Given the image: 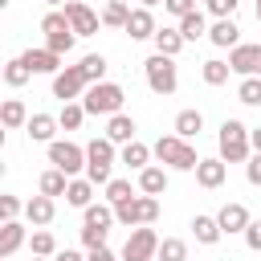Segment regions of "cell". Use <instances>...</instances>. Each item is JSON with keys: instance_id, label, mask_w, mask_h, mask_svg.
<instances>
[{"instance_id": "obj_6", "label": "cell", "mask_w": 261, "mask_h": 261, "mask_svg": "<svg viewBox=\"0 0 261 261\" xmlns=\"http://www.w3.org/2000/svg\"><path fill=\"white\" fill-rule=\"evenodd\" d=\"M114 220L122 224V228H139V224H155L159 220V196H130L126 204H118L114 208Z\"/></svg>"}, {"instance_id": "obj_5", "label": "cell", "mask_w": 261, "mask_h": 261, "mask_svg": "<svg viewBox=\"0 0 261 261\" xmlns=\"http://www.w3.org/2000/svg\"><path fill=\"white\" fill-rule=\"evenodd\" d=\"M122 102H126V90H122L118 82H98V86H90L86 98H82L86 114H102V118L122 114Z\"/></svg>"}, {"instance_id": "obj_44", "label": "cell", "mask_w": 261, "mask_h": 261, "mask_svg": "<svg viewBox=\"0 0 261 261\" xmlns=\"http://www.w3.org/2000/svg\"><path fill=\"white\" fill-rule=\"evenodd\" d=\"M163 12H171L175 20H184L188 12H196V0H163Z\"/></svg>"}, {"instance_id": "obj_16", "label": "cell", "mask_w": 261, "mask_h": 261, "mask_svg": "<svg viewBox=\"0 0 261 261\" xmlns=\"http://www.w3.org/2000/svg\"><path fill=\"white\" fill-rule=\"evenodd\" d=\"M224 179H228V163H224L220 155H212V159H200V167H196V184H200V188L216 192Z\"/></svg>"}, {"instance_id": "obj_32", "label": "cell", "mask_w": 261, "mask_h": 261, "mask_svg": "<svg viewBox=\"0 0 261 261\" xmlns=\"http://www.w3.org/2000/svg\"><path fill=\"white\" fill-rule=\"evenodd\" d=\"M82 224H94V228H110V224H118L114 220V204H90V208H82Z\"/></svg>"}, {"instance_id": "obj_36", "label": "cell", "mask_w": 261, "mask_h": 261, "mask_svg": "<svg viewBox=\"0 0 261 261\" xmlns=\"http://www.w3.org/2000/svg\"><path fill=\"white\" fill-rule=\"evenodd\" d=\"M29 249H33V257H57V237L49 228H37L29 237Z\"/></svg>"}, {"instance_id": "obj_15", "label": "cell", "mask_w": 261, "mask_h": 261, "mask_svg": "<svg viewBox=\"0 0 261 261\" xmlns=\"http://www.w3.org/2000/svg\"><path fill=\"white\" fill-rule=\"evenodd\" d=\"M53 216H57V200L53 196H33V200H24V220L33 224V228H45V224H53Z\"/></svg>"}, {"instance_id": "obj_38", "label": "cell", "mask_w": 261, "mask_h": 261, "mask_svg": "<svg viewBox=\"0 0 261 261\" xmlns=\"http://www.w3.org/2000/svg\"><path fill=\"white\" fill-rule=\"evenodd\" d=\"M33 73H29V65L20 61V57H12V61H4V86H12V90H20L24 82H29Z\"/></svg>"}, {"instance_id": "obj_49", "label": "cell", "mask_w": 261, "mask_h": 261, "mask_svg": "<svg viewBox=\"0 0 261 261\" xmlns=\"http://www.w3.org/2000/svg\"><path fill=\"white\" fill-rule=\"evenodd\" d=\"M249 139H253V151L261 155V126H253V135H249Z\"/></svg>"}, {"instance_id": "obj_27", "label": "cell", "mask_w": 261, "mask_h": 261, "mask_svg": "<svg viewBox=\"0 0 261 261\" xmlns=\"http://www.w3.org/2000/svg\"><path fill=\"white\" fill-rule=\"evenodd\" d=\"M139 192H143V196H163V192H167V171L155 167V163L143 167V171H139Z\"/></svg>"}, {"instance_id": "obj_30", "label": "cell", "mask_w": 261, "mask_h": 261, "mask_svg": "<svg viewBox=\"0 0 261 261\" xmlns=\"http://www.w3.org/2000/svg\"><path fill=\"white\" fill-rule=\"evenodd\" d=\"M77 69H82V77H86L90 86H98V82H106V69H110V61H106L102 53H86V57L77 61Z\"/></svg>"}, {"instance_id": "obj_46", "label": "cell", "mask_w": 261, "mask_h": 261, "mask_svg": "<svg viewBox=\"0 0 261 261\" xmlns=\"http://www.w3.org/2000/svg\"><path fill=\"white\" fill-rule=\"evenodd\" d=\"M241 237H245V245H249L253 253H261V220H253V224H249Z\"/></svg>"}, {"instance_id": "obj_14", "label": "cell", "mask_w": 261, "mask_h": 261, "mask_svg": "<svg viewBox=\"0 0 261 261\" xmlns=\"http://www.w3.org/2000/svg\"><path fill=\"white\" fill-rule=\"evenodd\" d=\"M216 224H220V232H224V237H232V232H245V228L253 224V216H249V208H245V204L228 200V204L216 212Z\"/></svg>"}, {"instance_id": "obj_48", "label": "cell", "mask_w": 261, "mask_h": 261, "mask_svg": "<svg viewBox=\"0 0 261 261\" xmlns=\"http://www.w3.org/2000/svg\"><path fill=\"white\" fill-rule=\"evenodd\" d=\"M53 261H90V253H77V249H57Z\"/></svg>"}, {"instance_id": "obj_22", "label": "cell", "mask_w": 261, "mask_h": 261, "mask_svg": "<svg viewBox=\"0 0 261 261\" xmlns=\"http://www.w3.org/2000/svg\"><path fill=\"white\" fill-rule=\"evenodd\" d=\"M192 237H196V245H220V224H216V216H204V212H196L192 216Z\"/></svg>"}, {"instance_id": "obj_40", "label": "cell", "mask_w": 261, "mask_h": 261, "mask_svg": "<svg viewBox=\"0 0 261 261\" xmlns=\"http://www.w3.org/2000/svg\"><path fill=\"white\" fill-rule=\"evenodd\" d=\"M237 98H241L245 106H261V77H241Z\"/></svg>"}, {"instance_id": "obj_12", "label": "cell", "mask_w": 261, "mask_h": 261, "mask_svg": "<svg viewBox=\"0 0 261 261\" xmlns=\"http://www.w3.org/2000/svg\"><path fill=\"white\" fill-rule=\"evenodd\" d=\"M228 69L232 73H241V77H261V41L257 45H237V49H228Z\"/></svg>"}, {"instance_id": "obj_17", "label": "cell", "mask_w": 261, "mask_h": 261, "mask_svg": "<svg viewBox=\"0 0 261 261\" xmlns=\"http://www.w3.org/2000/svg\"><path fill=\"white\" fill-rule=\"evenodd\" d=\"M159 24L151 16V8H130V20H126V37L130 41H155Z\"/></svg>"}, {"instance_id": "obj_19", "label": "cell", "mask_w": 261, "mask_h": 261, "mask_svg": "<svg viewBox=\"0 0 261 261\" xmlns=\"http://www.w3.org/2000/svg\"><path fill=\"white\" fill-rule=\"evenodd\" d=\"M208 41H212L216 49H237V45H241V24H237L232 16H228V20H212Z\"/></svg>"}, {"instance_id": "obj_53", "label": "cell", "mask_w": 261, "mask_h": 261, "mask_svg": "<svg viewBox=\"0 0 261 261\" xmlns=\"http://www.w3.org/2000/svg\"><path fill=\"white\" fill-rule=\"evenodd\" d=\"M33 261H53V257H33Z\"/></svg>"}, {"instance_id": "obj_35", "label": "cell", "mask_w": 261, "mask_h": 261, "mask_svg": "<svg viewBox=\"0 0 261 261\" xmlns=\"http://www.w3.org/2000/svg\"><path fill=\"white\" fill-rule=\"evenodd\" d=\"M57 122H61V130H77V126L86 122V106H82V102H61Z\"/></svg>"}, {"instance_id": "obj_26", "label": "cell", "mask_w": 261, "mask_h": 261, "mask_svg": "<svg viewBox=\"0 0 261 261\" xmlns=\"http://www.w3.org/2000/svg\"><path fill=\"white\" fill-rule=\"evenodd\" d=\"M151 155H155V151H151L147 143H139V139H135V143H126V147L118 151V159H122L130 171H143V167H151Z\"/></svg>"}, {"instance_id": "obj_1", "label": "cell", "mask_w": 261, "mask_h": 261, "mask_svg": "<svg viewBox=\"0 0 261 261\" xmlns=\"http://www.w3.org/2000/svg\"><path fill=\"white\" fill-rule=\"evenodd\" d=\"M253 126H245L241 118H224L220 122V135H216V147H220V159L224 163H249L253 155Z\"/></svg>"}, {"instance_id": "obj_43", "label": "cell", "mask_w": 261, "mask_h": 261, "mask_svg": "<svg viewBox=\"0 0 261 261\" xmlns=\"http://www.w3.org/2000/svg\"><path fill=\"white\" fill-rule=\"evenodd\" d=\"M20 212H24V200L20 196H0V216L4 220H16Z\"/></svg>"}, {"instance_id": "obj_3", "label": "cell", "mask_w": 261, "mask_h": 261, "mask_svg": "<svg viewBox=\"0 0 261 261\" xmlns=\"http://www.w3.org/2000/svg\"><path fill=\"white\" fill-rule=\"evenodd\" d=\"M151 151H155V159H159L163 167H171V171H196V167H200L196 147H192L188 139H179V135H159Z\"/></svg>"}, {"instance_id": "obj_2", "label": "cell", "mask_w": 261, "mask_h": 261, "mask_svg": "<svg viewBox=\"0 0 261 261\" xmlns=\"http://www.w3.org/2000/svg\"><path fill=\"white\" fill-rule=\"evenodd\" d=\"M114 159H118V147L102 135V139H90L86 143V179L94 188H106L114 179Z\"/></svg>"}, {"instance_id": "obj_39", "label": "cell", "mask_w": 261, "mask_h": 261, "mask_svg": "<svg viewBox=\"0 0 261 261\" xmlns=\"http://www.w3.org/2000/svg\"><path fill=\"white\" fill-rule=\"evenodd\" d=\"M130 196H139V192L130 188V179H110V184H106V204L118 208V204H126Z\"/></svg>"}, {"instance_id": "obj_50", "label": "cell", "mask_w": 261, "mask_h": 261, "mask_svg": "<svg viewBox=\"0 0 261 261\" xmlns=\"http://www.w3.org/2000/svg\"><path fill=\"white\" fill-rule=\"evenodd\" d=\"M45 4H49V8H65L69 0H45Z\"/></svg>"}, {"instance_id": "obj_7", "label": "cell", "mask_w": 261, "mask_h": 261, "mask_svg": "<svg viewBox=\"0 0 261 261\" xmlns=\"http://www.w3.org/2000/svg\"><path fill=\"white\" fill-rule=\"evenodd\" d=\"M41 33H45V49H53L57 57H65V53L73 49V41H77V33L69 29L65 12H57V8H49V12L41 16Z\"/></svg>"}, {"instance_id": "obj_33", "label": "cell", "mask_w": 261, "mask_h": 261, "mask_svg": "<svg viewBox=\"0 0 261 261\" xmlns=\"http://www.w3.org/2000/svg\"><path fill=\"white\" fill-rule=\"evenodd\" d=\"M126 20H130V4H122V0H106V8H102V24L126 33Z\"/></svg>"}, {"instance_id": "obj_37", "label": "cell", "mask_w": 261, "mask_h": 261, "mask_svg": "<svg viewBox=\"0 0 261 261\" xmlns=\"http://www.w3.org/2000/svg\"><path fill=\"white\" fill-rule=\"evenodd\" d=\"M159 261H188V241L184 237H163L159 241Z\"/></svg>"}, {"instance_id": "obj_42", "label": "cell", "mask_w": 261, "mask_h": 261, "mask_svg": "<svg viewBox=\"0 0 261 261\" xmlns=\"http://www.w3.org/2000/svg\"><path fill=\"white\" fill-rule=\"evenodd\" d=\"M106 237H110V228L82 224V245H86V253H90V249H102V245H106Z\"/></svg>"}, {"instance_id": "obj_20", "label": "cell", "mask_w": 261, "mask_h": 261, "mask_svg": "<svg viewBox=\"0 0 261 261\" xmlns=\"http://www.w3.org/2000/svg\"><path fill=\"white\" fill-rule=\"evenodd\" d=\"M24 130H29V139H33V143H45V147H49V143H53V135L61 130V122H57V114H33Z\"/></svg>"}, {"instance_id": "obj_8", "label": "cell", "mask_w": 261, "mask_h": 261, "mask_svg": "<svg viewBox=\"0 0 261 261\" xmlns=\"http://www.w3.org/2000/svg\"><path fill=\"white\" fill-rule=\"evenodd\" d=\"M49 163L57 171H65L69 179H77V175H86V147H77L69 139H53L49 143Z\"/></svg>"}, {"instance_id": "obj_51", "label": "cell", "mask_w": 261, "mask_h": 261, "mask_svg": "<svg viewBox=\"0 0 261 261\" xmlns=\"http://www.w3.org/2000/svg\"><path fill=\"white\" fill-rule=\"evenodd\" d=\"M155 4H163V0H139V8H155Z\"/></svg>"}, {"instance_id": "obj_4", "label": "cell", "mask_w": 261, "mask_h": 261, "mask_svg": "<svg viewBox=\"0 0 261 261\" xmlns=\"http://www.w3.org/2000/svg\"><path fill=\"white\" fill-rule=\"evenodd\" d=\"M143 77H147V90L159 94V98H167V94L179 90V65H175V57L151 53V57L143 61Z\"/></svg>"}, {"instance_id": "obj_11", "label": "cell", "mask_w": 261, "mask_h": 261, "mask_svg": "<svg viewBox=\"0 0 261 261\" xmlns=\"http://www.w3.org/2000/svg\"><path fill=\"white\" fill-rule=\"evenodd\" d=\"M61 12H65V20H69V29H73L77 37H94V33L102 29V16H98L90 4H82V0H69Z\"/></svg>"}, {"instance_id": "obj_25", "label": "cell", "mask_w": 261, "mask_h": 261, "mask_svg": "<svg viewBox=\"0 0 261 261\" xmlns=\"http://www.w3.org/2000/svg\"><path fill=\"white\" fill-rule=\"evenodd\" d=\"M200 130H204V114H200L196 106H188V110H179V114H175V135H179V139H188V143H192Z\"/></svg>"}, {"instance_id": "obj_34", "label": "cell", "mask_w": 261, "mask_h": 261, "mask_svg": "<svg viewBox=\"0 0 261 261\" xmlns=\"http://www.w3.org/2000/svg\"><path fill=\"white\" fill-rule=\"evenodd\" d=\"M228 61H220V57H208L204 65H200V77H204V86H224L228 82Z\"/></svg>"}, {"instance_id": "obj_52", "label": "cell", "mask_w": 261, "mask_h": 261, "mask_svg": "<svg viewBox=\"0 0 261 261\" xmlns=\"http://www.w3.org/2000/svg\"><path fill=\"white\" fill-rule=\"evenodd\" d=\"M257 24H261V0H257Z\"/></svg>"}, {"instance_id": "obj_24", "label": "cell", "mask_w": 261, "mask_h": 261, "mask_svg": "<svg viewBox=\"0 0 261 261\" xmlns=\"http://www.w3.org/2000/svg\"><path fill=\"white\" fill-rule=\"evenodd\" d=\"M29 106L20 102V98H4V106H0V122L8 126V130H20V126H29Z\"/></svg>"}, {"instance_id": "obj_13", "label": "cell", "mask_w": 261, "mask_h": 261, "mask_svg": "<svg viewBox=\"0 0 261 261\" xmlns=\"http://www.w3.org/2000/svg\"><path fill=\"white\" fill-rule=\"evenodd\" d=\"M20 61L29 65V73H49V77H57L65 65H61V57L53 53V49H45V45H37V49H24L20 53Z\"/></svg>"}, {"instance_id": "obj_47", "label": "cell", "mask_w": 261, "mask_h": 261, "mask_svg": "<svg viewBox=\"0 0 261 261\" xmlns=\"http://www.w3.org/2000/svg\"><path fill=\"white\" fill-rule=\"evenodd\" d=\"M90 261H122V253H114V249H90Z\"/></svg>"}, {"instance_id": "obj_28", "label": "cell", "mask_w": 261, "mask_h": 261, "mask_svg": "<svg viewBox=\"0 0 261 261\" xmlns=\"http://www.w3.org/2000/svg\"><path fill=\"white\" fill-rule=\"evenodd\" d=\"M37 192L57 200V196H65V192H69V175H65V171H57V167H49V171H41V179H37Z\"/></svg>"}, {"instance_id": "obj_18", "label": "cell", "mask_w": 261, "mask_h": 261, "mask_svg": "<svg viewBox=\"0 0 261 261\" xmlns=\"http://www.w3.org/2000/svg\"><path fill=\"white\" fill-rule=\"evenodd\" d=\"M20 245H29L24 224H20V220H4V224H0V261H8Z\"/></svg>"}, {"instance_id": "obj_23", "label": "cell", "mask_w": 261, "mask_h": 261, "mask_svg": "<svg viewBox=\"0 0 261 261\" xmlns=\"http://www.w3.org/2000/svg\"><path fill=\"white\" fill-rule=\"evenodd\" d=\"M184 45H188V41H184V33H179L175 24H163V29L155 33V53H163V57H179Z\"/></svg>"}, {"instance_id": "obj_21", "label": "cell", "mask_w": 261, "mask_h": 261, "mask_svg": "<svg viewBox=\"0 0 261 261\" xmlns=\"http://www.w3.org/2000/svg\"><path fill=\"white\" fill-rule=\"evenodd\" d=\"M135 118L130 114H114V118H106V139L114 143V147H126V143H135Z\"/></svg>"}, {"instance_id": "obj_41", "label": "cell", "mask_w": 261, "mask_h": 261, "mask_svg": "<svg viewBox=\"0 0 261 261\" xmlns=\"http://www.w3.org/2000/svg\"><path fill=\"white\" fill-rule=\"evenodd\" d=\"M237 4H241V0H204V12H208L212 20H228V16L237 12Z\"/></svg>"}, {"instance_id": "obj_29", "label": "cell", "mask_w": 261, "mask_h": 261, "mask_svg": "<svg viewBox=\"0 0 261 261\" xmlns=\"http://www.w3.org/2000/svg\"><path fill=\"white\" fill-rule=\"evenodd\" d=\"M175 29L184 33V41H200V37H208V29H212V24H208V16L196 8V12H188L184 20H175Z\"/></svg>"}, {"instance_id": "obj_45", "label": "cell", "mask_w": 261, "mask_h": 261, "mask_svg": "<svg viewBox=\"0 0 261 261\" xmlns=\"http://www.w3.org/2000/svg\"><path fill=\"white\" fill-rule=\"evenodd\" d=\"M245 179H249L253 188H261V155H257V151H253L249 163H245Z\"/></svg>"}, {"instance_id": "obj_9", "label": "cell", "mask_w": 261, "mask_h": 261, "mask_svg": "<svg viewBox=\"0 0 261 261\" xmlns=\"http://www.w3.org/2000/svg\"><path fill=\"white\" fill-rule=\"evenodd\" d=\"M122 261H159V232L151 224L130 228V237L122 245Z\"/></svg>"}, {"instance_id": "obj_31", "label": "cell", "mask_w": 261, "mask_h": 261, "mask_svg": "<svg viewBox=\"0 0 261 261\" xmlns=\"http://www.w3.org/2000/svg\"><path fill=\"white\" fill-rule=\"evenodd\" d=\"M65 204H69V208H90V204H94V184H90L86 175H77V179H69V192H65Z\"/></svg>"}, {"instance_id": "obj_10", "label": "cell", "mask_w": 261, "mask_h": 261, "mask_svg": "<svg viewBox=\"0 0 261 261\" xmlns=\"http://www.w3.org/2000/svg\"><path fill=\"white\" fill-rule=\"evenodd\" d=\"M86 90H90V82L82 77L77 65H65V69L53 77V98H61V102H82Z\"/></svg>"}]
</instances>
